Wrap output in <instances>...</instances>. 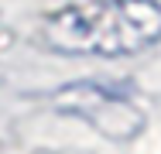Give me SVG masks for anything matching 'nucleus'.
Listing matches in <instances>:
<instances>
[{
    "mask_svg": "<svg viewBox=\"0 0 161 154\" xmlns=\"http://www.w3.org/2000/svg\"><path fill=\"white\" fill-rule=\"evenodd\" d=\"M38 41L58 55L124 58L161 41V0H82L52 10Z\"/></svg>",
    "mask_w": 161,
    "mask_h": 154,
    "instance_id": "f257e3e1",
    "label": "nucleus"
},
{
    "mask_svg": "<svg viewBox=\"0 0 161 154\" xmlns=\"http://www.w3.org/2000/svg\"><path fill=\"white\" fill-rule=\"evenodd\" d=\"M55 106L62 113L82 117L113 140H130L144 127V113L134 106L127 92H120L117 86H106V82H93V79L62 86L55 92Z\"/></svg>",
    "mask_w": 161,
    "mask_h": 154,
    "instance_id": "f03ea898",
    "label": "nucleus"
}]
</instances>
